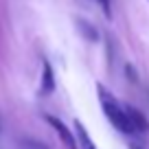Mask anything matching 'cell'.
I'll return each mask as SVG.
<instances>
[{"label": "cell", "mask_w": 149, "mask_h": 149, "mask_svg": "<svg viewBox=\"0 0 149 149\" xmlns=\"http://www.w3.org/2000/svg\"><path fill=\"white\" fill-rule=\"evenodd\" d=\"M55 92V72L48 59L42 61V77H40V94L42 97H51Z\"/></svg>", "instance_id": "obj_4"}, {"label": "cell", "mask_w": 149, "mask_h": 149, "mask_svg": "<svg viewBox=\"0 0 149 149\" xmlns=\"http://www.w3.org/2000/svg\"><path fill=\"white\" fill-rule=\"evenodd\" d=\"M125 114H127V118H130V125H132V130H134V134H147L149 132V121L138 107L125 105Z\"/></svg>", "instance_id": "obj_3"}, {"label": "cell", "mask_w": 149, "mask_h": 149, "mask_svg": "<svg viewBox=\"0 0 149 149\" xmlns=\"http://www.w3.org/2000/svg\"><path fill=\"white\" fill-rule=\"evenodd\" d=\"M130 149H143V147H140V145H132Z\"/></svg>", "instance_id": "obj_10"}, {"label": "cell", "mask_w": 149, "mask_h": 149, "mask_svg": "<svg viewBox=\"0 0 149 149\" xmlns=\"http://www.w3.org/2000/svg\"><path fill=\"white\" fill-rule=\"evenodd\" d=\"M97 90H99V103H101V107H103L105 118L116 127L121 134H134V130H132V125H130V118H127V114H125V105L112 92H107L101 84L97 86Z\"/></svg>", "instance_id": "obj_1"}, {"label": "cell", "mask_w": 149, "mask_h": 149, "mask_svg": "<svg viewBox=\"0 0 149 149\" xmlns=\"http://www.w3.org/2000/svg\"><path fill=\"white\" fill-rule=\"evenodd\" d=\"M22 149H48V147L42 145V143H37V140L26 138V140H22Z\"/></svg>", "instance_id": "obj_8"}, {"label": "cell", "mask_w": 149, "mask_h": 149, "mask_svg": "<svg viewBox=\"0 0 149 149\" xmlns=\"http://www.w3.org/2000/svg\"><path fill=\"white\" fill-rule=\"evenodd\" d=\"M99 5H101L103 13H105V18H112V9H110V0H99Z\"/></svg>", "instance_id": "obj_9"}, {"label": "cell", "mask_w": 149, "mask_h": 149, "mask_svg": "<svg viewBox=\"0 0 149 149\" xmlns=\"http://www.w3.org/2000/svg\"><path fill=\"white\" fill-rule=\"evenodd\" d=\"M125 74H127V81H132V84H138V72H136L134 64H125Z\"/></svg>", "instance_id": "obj_7"}, {"label": "cell", "mask_w": 149, "mask_h": 149, "mask_svg": "<svg viewBox=\"0 0 149 149\" xmlns=\"http://www.w3.org/2000/svg\"><path fill=\"white\" fill-rule=\"evenodd\" d=\"M46 123L57 132L59 140H61V143H64L68 149H79V145H77V140H74V132H72V130H68L64 121H59L57 116H51V114H48V116H46Z\"/></svg>", "instance_id": "obj_2"}, {"label": "cell", "mask_w": 149, "mask_h": 149, "mask_svg": "<svg viewBox=\"0 0 149 149\" xmlns=\"http://www.w3.org/2000/svg\"><path fill=\"white\" fill-rule=\"evenodd\" d=\"M72 127H74L72 132H74V136H77V145H79V149H97V145L92 143V138H90L88 130H86V127H84V123L74 118Z\"/></svg>", "instance_id": "obj_5"}, {"label": "cell", "mask_w": 149, "mask_h": 149, "mask_svg": "<svg viewBox=\"0 0 149 149\" xmlns=\"http://www.w3.org/2000/svg\"><path fill=\"white\" fill-rule=\"evenodd\" d=\"M74 24H77V31H79L81 35H84V40H86V42H97V40H99V31L94 29V24L86 22V20H81V18L77 20Z\"/></svg>", "instance_id": "obj_6"}]
</instances>
